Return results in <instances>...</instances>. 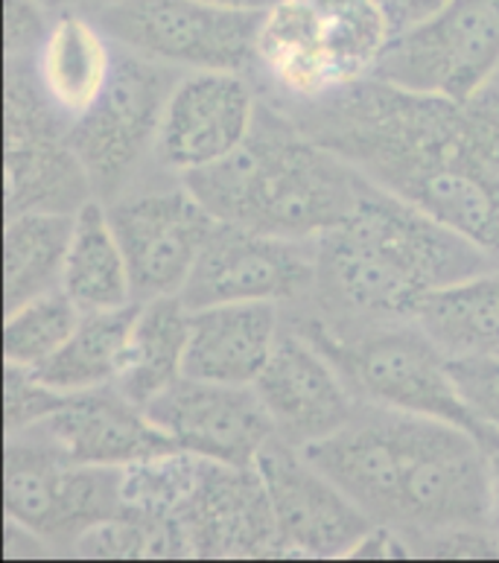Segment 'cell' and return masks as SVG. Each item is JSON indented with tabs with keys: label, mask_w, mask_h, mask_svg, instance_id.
<instances>
[{
	"label": "cell",
	"mask_w": 499,
	"mask_h": 563,
	"mask_svg": "<svg viewBox=\"0 0 499 563\" xmlns=\"http://www.w3.org/2000/svg\"><path fill=\"white\" fill-rule=\"evenodd\" d=\"M280 111L374 185L423 208L499 263V167L476 135L467 102L372 76L336 97Z\"/></svg>",
	"instance_id": "cell-1"
},
{
	"label": "cell",
	"mask_w": 499,
	"mask_h": 563,
	"mask_svg": "<svg viewBox=\"0 0 499 563\" xmlns=\"http://www.w3.org/2000/svg\"><path fill=\"white\" fill-rule=\"evenodd\" d=\"M304 453L377 526L421 534L488 517L494 450L456 423L359 404Z\"/></svg>",
	"instance_id": "cell-2"
},
{
	"label": "cell",
	"mask_w": 499,
	"mask_h": 563,
	"mask_svg": "<svg viewBox=\"0 0 499 563\" xmlns=\"http://www.w3.org/2000/svg\"><path fill=\"white\" fill-rule=\"evenodd\" d=\"M499 269L491 254L368 178L339 228L315 240V284L301 307L324 328L415 321L441 286Z\"/></svg>",
	"instance_id": "cell-3"
},
{
	"label": "cell",
	"mask_w": 499,
	"mask_h": 563,
	"mask_svg": "<svg viewBox=\"0 0 499 563\" xmlns=\"http://www.w3.org/2000/svg\"><path fill=\"white\" fill-rule=\"evenodd\" d=\"M185 185L217 222L319 240L354 213L368 178L260 97L246 143Z\"/></svg>",
	"instance_id": "cell-4"
},
{
	"label": "cell",
	"mask_w": 499,
	"mask_h": 563,
	"mask_svg": "<svg viewBox=\"0 0 499 563\" xmlns=\"http://www.w3.org/2000/svg\"><path fill=\"white\" fill-rule=\"evenodd\" d=\"M391 38L382 0H275L260 12L248 76L278 109L313 106L372 79Z\"/></svg>",
	"instance_id": "cell-5"
},
{
	"label": "cell",
	"mask_w": 499,
	"mask_h": 563,
	"mask_svg": "<svg viewBox=\"0 0 499 563\" xmlns=\"http://www.w3.org/2000/svg\"><path fill=\"white\" fill-rule=\"evenodd\" d=\"M284 319L331 356L363 404L456 423L499 450V435L470 412L450 360L415 321L333 330L301 310H284Z\"/></svg>",
	"instance_id": "cell-6"
},
{
	"label": "cell",
	"mask_w": 499,
	"mask_h": 563,
	"mask_svg": "<svg viewBox=\"0 0 499 563\" xmlns=\"http://www.w3.org/2000/svg\"><path fill=\"white\" fill-rule=\"evenodd\" d=\"M185 74L118 47L109 88L68 129L70 146L100 202H114L155 169L164 109Z\"/></svg>",
	"instance_id": "cell-7"
},
{
	"label": "cell",
	"mask_w": 499,
	"mask_h": 563,
	"mask_svg": "<svg viewBox=\"0 0 499 563\" xmlns=\"http://www.w3.org/2000/svg\"><path fill=\"white\" fill-rule=\"evenodd\" d=\"M120 471L70 462L33 435H7V520L35 531L59 558H74L88 531L123 511Z\"/></svg>",
	"instance_id": "cell-8"
},
{
	"label": "cell",
	"mask_w": 499,
	"mask_h": 563,
	"mask_svg": "<svg viewBox=\"0 0 499 563\" xmlns=\"http://www.w3.org/2000/svg\"><path fill=\"white\" fill-rule=\"evenodd\" d=\"M106 208L126 254L137 303L181 295L220 225L190 194L185 178L162 169H153L141 185L106 202Z\"/></svg>",
	"instance_id": "cell-9"
},
{
	"label": "cell",
	"mask_w": 499,
	"mask_h": 563,
	"mask_svg": "<svg viewBox=\"0 0 499 563\" xmlns=\"http://www.w3.org/2000/svg\"><path fill=\"white\" fill-rule=\"evenodd\" d=\"M374 76L423 97L474 100L499 76V0H450L395 33Z\"/></svg>",
	"instance_id": "cell-10"
},
{
	"label": "cell",
	"mask_w": 499,
	"mask_h": 563,
	"mask_svg": "<svg viewBox=\"0 0 499 563\" xmlns=\"http://www.w3.org/2000/svg\"><path fill=\"white\" fill-rule=\"evenodd\" d=\"M111 42L178 70H240L254 62L260 12H231L202 0H111L93 12Z\"/></svg>",
	"instance_id": "cell-11"
},
{
	"label": "cell",
	"mask_w": 499,
	"mask_h": 563,
	"mask_svg": "<svg viewBox=\"0 0 499 563\" xmlns=\"http://www.w3.org/2000/svg\"><path fill=\"white\" fill-rule=\"evenodd\" d=\"M68 129L44 100L33 59H7V217L77 213L97 199Z\"/></svg>",
	"instance_id": "cell-12"
},
{
	"label": "cell",
	"mask_w": 499,
	"mask_h": 563,
	"mask_svg": "<svg viewBox=\"0 0 499 563\" xmlns=\"http://www.w3.org/2000/svg\"><path fill=\"white\" fill-rule=\"evenodd\" d=\"M315 284V240L266 234L220 222L181 289L190 310L211 303L301 307Z\"/></svg>",
	"instance_id": "cell-13"
},
{
	"label": "cell",
	"mask_w": 499,
	"mask_h": 563,
	"mask_svg": "<svg viewBox=\"0 0 499 563\" xmlns=\"http://www.w3.org/2000/svg\"><path fill=\"white\" fill-rule=\"evenodd\" d=\"M254 467L269 490L280 561H347L374 526L301 446L275 438Z\"/></svg>",
	"instance_id": "cell-14"
},
{
	"label": "cell",
	"mask_w": 499,
	"mask_h": 563,
	"mask_svg": "<svg viewBox=\"0 0 499 563\" xmlns=\"http://www.w3.org/2000/svg\"><path fill=\"white\" fill-rule=\"evenodd\" d=\"M260 91L240 70H187L169 93L155 143V169L185 178L213 167L246 143Z\"/></svg>",
	"instance_id": "cell-15"
},
{
	"label": "cell",
	"mask_w": 499,
	"mask_h": 563,
	"mask_svg": "<svg viewBox=\"0 0 499 563\" xmlns=\"http://www.w3.org/2000/svg\"><path fill=\"white\" fill-rule=\"evenodd\" d=\"M146 412L178 450L204 462L254 467L278 438L254 386H225L185 374Z\"/></svg>",
	"instance_id": "cell-16"
},
{
	"label": "cell",
	"mask_w": 499,
	"mask_h": 563,
	"mask_svg": "<svg viewBox=\"0 0 499 563\" xmlns=\"http://www.w3.org/2000/svg\"><path fill=\"white\" fill-rule=\"evenodd\" d=\"M254 391L275 423V435L301 450L336 435L363 404L331 356H324L304 333L289 328L287 319L284 336L254 383Z\"/></svg>",
	"instance_id": "cell-17"
},
{
	"label": "cell",
	"mask_w": 499,
	"mask_h": 563,
	"mask_svg": "<svg viewBox=\"0 0 499 563\" xmlns=\"http://www.w3.org/2000/svg\"><path fill=\"white\" fill-rule=\"evenodd\" d=\"M178 517L193 561H280L275 511L257 467L204 462Z\"/></svg>",
	"instance_id": "cell-18"
},
{
	"label": "cell",
	"mask_w": 499,
	"mask_h": 563,
	"mask_svg": "<svg viewBox=\"0 0 499 563\" xmlns=\"http://www.w3.org/2000/svg\"><path fill=\"white\" fill-rule=\"evenodd\" d=\"M18 435L38 438L70 462L97 467H126L146 455L178 450L144 406L123 395L118 386L68 395L53 418Z\"/></svg>",
	"instance_id": "cell-19"
},
{
	"label": "cell",
	"mask_w": 499,
	"mask_h": 563,
	"mask_svg": "<svg viewBox=\"0 0 499 563\" xmlns=\"http://www.w3.org/2000/svg\"><path fill=\"white\" fill-rule=\"evenodd\" d=\"M284 336L278 303H211L190 310L185 374L225 386H254Z\"/></svg>",
	"instance_id": "cell-20"
},
{
	"label": "cell",
	"mask_w": 499,
	"mask_h": 563,
	"mask_svg": "<svg viewBox=\"0 0 499 563\" xmlns=\"http://www.w3.org/2000/svg\"><path fill=\"white\" fill-rule=\"evenodd\" d=\"M118 65V44L82 9H56L51 30L35 53L33 70L44 100L74 126L109 88Z\"/></svg>",
	"instance_id": "cell-21"
},
{
	"label": "cell",
	"mask_w": 499,
	"mask_h": 563,
	"mask_svg": "<svg viewBox=\"0 0 499 563\" xmlns=\"http://www.w3.org/2000/svg\"><path fill=\"white\" fill-rule=\"evenodd\" d=\"M187 339L190 307L181 301V295L141 301L114 386L146 409L155 397H162L173 383L185 377Z\"/></svg>",
	"instance_id": "cell-22"
},
{
	"label": "cell",
	"mask_w": 499,
	"mask_h": 563,
	"mask_svg": "<svg viewBox=\"0 0 499 563\" xmlns=\"http://www.w3.org/2000/svg\"><path fill=\"white\" fill-rule=\"evenodd\" d=\"M62 289L82 312L120 310L135 303L126 254L111 225L109 208L100 199L74 213Z\"/></svg>",
	"instance_id": "cell-23"
},
{
	"label": "cell",
	"mask_w": 499,
	"mask_h": 563,
	"mask_svg": "<svg viewBox=\"0 0 499 563\" xmlns=\"http://www.w3.org/2000/svg\"><path fill=\"white\" fill-rule=\"evenodd\" d=\"M415 324L447 360L499 356V269L430 292Z\"/></svg>",
	"instance_id": "cell-24"
},
{
	"label": "cell",
	"mask_w": 499,
	"mask_h": 563,
	"mask_svg": "<svg viewBox=\"0 0 499 563\" xmlns=\"http://www.w3.org/2000/svg\"><path fill=\"white\" fill-rule=\"evenodd\" d=\"M135 312L137 301L120 307V310L82 312L68 342L33 371L62 395H79V391H91V388L114 386Z\"/></svg>",
	"instance_id": "cell-25"
},
{
	"label": "cell",
	"mask_w": 499,
	"mask_h": 563,
	"mask_svg": "<svg viewBox=\"0 0 499 563\" xmlns=\"http://www.w3.org/2000/svg\"><path fill=\"white\" fill-rule=\"evenodd\" d=\"M74 213L26 211L7 217V312L62 289Z\"/></svg>",
	"instance_id": "cell-26"
},
{
	"label": "cell",
	"mask_w": 499,
	"mask_h": 563,
	"mask_svg": "<svg viewBox=\"0 0 499 563\" xmlns=\"http://www.w3.org/2000/svg\"><path fill=\"white\" fill-rule=\"evenodd\" d=\"M82 561H193L181 517L123 508L79 540Z\"/></svg>",
	"instance_id": "cell-27"
},
{
	"label": "cell",
	"mask_w": 499,
	"mask_h": 563,
	"mask_svg": "<svg viewBox=\"0 0 499 563\" xmlns=\"http://www.w3.org/2000/svg\"><path fill=\"white\" fill-rule=\"evenodd\" d=\"M82 310L65 289H53L7 312L3 360L21 368H38L59 351L77 330Z\"/></svg>",
	"instance_id": "cell-28"
},
{
	"label": "cell",
	"mask_w": 499,
	"mask_h": 563,
	"mask_svg": "<svg viewBox=\"0 0 499 563\" xmlns=\"http://www.w3.org/2000/svg\"><path fill=\"white\" fill-rule=\"evenodd\" d=\"M204 459L185 450L146 455L120 471L123 508L178 517L202 479Z\"/></svg>",
	"instance_id": "cell-29"
},
{
	"label": "cell",
	"mask_w": 499,
	"mask_h": 563,
	"mask_svg": "<svg viewBox=\"0 0 499 563\" xmlns=\"http://www.w3.org/2000/svg\"><path fill=\"white\" fill-rule=\"evenodd\" d=\"M68 395H62L47 386L33 368L9 365L3 374V418H7V435H18L26 429L38 427L47 418L59 412Z\"/></svg>",
	"instance_id": "cell-30"
},
{
	"label": "cell",
	"mask_w": 499,
	"mask_h": 563,
	"mask_svg": "<svg viewBox=\"0 0 499 563\" xmlns=\"http://www.w3.org/2000/svg\"><path fill=\"white\" fill-rule=\"evenodd\" d=\"M415 561H499V543L488 526H453V529L407 534Z\"/></svg>",
	"instance_id": "cell-31"
},
{
	"label": "cell",
	"mask_w": 499,
	"mask_h": 563,
	"mask_svg": "<svg viewBox=\"0 0 499 563\" xmlns=\"http://www.w3.org/2000/svg\"><path fill=\"white\" fill-rule=\"evenodd\" d=\"M450 371L470 412L499 435V356L450 360Z\"/></svg>",
	"instance_id": "cell-32"
},
{
	"label": "cell",
	"mask_w": 499,
	"mask_h": 563,
	"mask_svg": "<svg viewBox=\"0 0 499 563\" xmlns=\"http://www.w3.org/2000/svg\"><path fill=\"white\" fill-rule=\"evenodd\" d=\"M53 12L56 9L47 0H7V7H3L7 59H35L44 35L51 30Z\"/></svg>",
	"instance_id": "cell-33"
},
{
	"label": "cell",
	"mask_w": 499,
	"mask_h": 563,
	"mask_svg": "<svg viewBox=\"0 0 499 563\" xmlns=\"http://www.w3.org/2000/svg\"><path fill=\"white\" fill-rule=\"evenodd\" d=\"M347 561H415V552L409 547L403 531L374 522L363 534V540L351 549Z\"/></svg>",
	"instance_id": "cell-34"
},
{
	"label": "cell",
	"mask_w": 499,
	"mask_h": 563,
	"mask_svg": "<svg viewBox=\"0 0 499 563\" xmlns=\"http://www.w3.org/2000/svg\"><path fill=\"white\" fill-rule=\"evenodd\" d=\"M44 558H59L56 549L35 531L7 520V561H44Z\"/></svg>",
	"instance_id": "cell-35"
},
{
	"label": "cell",
	"mask_w": 499,
	"mask_h": 563,
	"mask_svg": "<svg viewBox=\"0 0 499 563\" xmlns=\"http://www.w3.org/2000/svg\"><path fill=\"white\" fill-rule=\"evenodd\" d=\"M447 3L450 0H382V7H386L391 24H395V33L421 24V21L435 15V12L447 7Z\"/></svg>",
	"instance_id": "cell-36"
},
{
	"label": "cell",
	"mask_w": 499,
	"mask_h": 563,
	"mask_svg": "<svg viewBox=\"0 0 499 563\" xmlns=\"http://www.w3.org/2000/svg\"><path fill=\"white\" fill-rule=\"evenodd\" d=\"M485 526L494 534V540L499 543V450H494L491 455V490H488V517H485Z\"/></svg>",
	"instance_id": "cell-37"
},
{
	"label": "cell",
	"mask_w": 499,
	"mask_h": 563,
	"mask_svg": "<svg viewBox=\"0 0 499 563\" xmlns=\"http://www.w3.org/2000/svg\"><path fill=\"white\" fill-rule=\"evenodd\" d=\"M202 3L231 9V12H266L275 0H202Z\"/></svg>",
	"instance_id": "cell-38"
},
{
	"label": "cell",
	"mask_w": 499,
	"mask_h": 563,
	"mask_svg": "<svg viewBox=\"0 0 499 563\" xmlns=\"http://www.w3.org/2000/svg\"><path fill=\"white\" fill-rule=\"evenodd\" d=\"M111 0H53V9H82V12H97Z\"/></svg>",
	"instance_id": "cell-39"
},
{
	"label": "cell",
	"mask_w": 499,
	"mask_h": 563,
	"mask_svg": "<svg viewBox=\"0 0 499 563\" xmlns=\"http://www.w3.org/2000/svg\"><path fill=\"white\" fill-rule=\"evenodd\" d=\"M494 85H497V88H499V76H497V82H494Z\"/></svg>",
	"instance_id": "cell-40"
},
{
	"label": "cell",
	"mask_w": 499,
	"mask_h": 563,
	"mask_svg": "<svg viewBox=\"0 0 499 563\" xmlns=\"http://www.w3.org/2000/svg\"><path fill=\"white\" fill-rule=\"evenodd\" d=\"M47 3H51V7H53V0H47Z\"/></svg>",
	"instance_id": "cell-41"
}]
</instances>
